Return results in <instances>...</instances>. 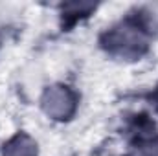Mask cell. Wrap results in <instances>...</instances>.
I'll return each instance as SVG.
<instances>
[{"instance_id": "obj_1", "label": "cell", "mask_w": 158, "mask_h": 156, "mask_svg": "<svg viewBox=\"0 0 158 156\" xmlns=\"http://www.w3.org/2000/svg\"><path fill=\"white\" fill-rule=\"evenodd\" d=\"M103 46L110 55L118 59L134 61L145 53L147 39H145L143 30L125 22V24L114 26L103 35Z\"/></svg>"}, {"instance_id": "obj_2", "label": "cell", "mask_w": 158, "mask_h": 156, "mask_svg": "<svg viewBox=\"0 0 158 156\" xmlns=\"http://www.w3.org/2000/svg\"><path fill=\"white\" fill-rule=\"evenodd\" d=\"M76 103H77L76 94L68 86H63V84H53L46 88L40 99V105L46 116L59 119V121L72 117V114L76 112Z\"/></svg>"}, {"instance_id": "obj_3", "label": "cell", "mask_w": 158, "mask_h": 156, "mask_svg": "<svg viewBox=\"0 0 158 156\" xmlns=\"http://www.w3.org/2000/svg\"><path fill=\"white\" fill-rule=\"evenodd\" d=\"M4 156H37V143L28 134H17L6 143Z\"/></svg>"}, {"instance_id": "obj_4", "label": "cell", "mask_w": 158, "mask_h": 156, "mask_svg": "<svg viewBox=\"0 0 158 156\" xmlns=\"http://www.w3.org/2000/svg\"><path fill=\"white\" fill-rule=\"evenodd\" d=\"M142 26L147 33L158 37V4H149L142 9Z\"/></svg>"}, {"instance_id": "obj_5", "label": "cell", "mask_w": 158, "mask_h": 156, "mask_svg": "<svg viewBox=\"0 0 158 156\" xmlns=\"http://www.w3.org/2000/svg\"><path fill=\"white\" fill-rule=\"evenodd\" d=\"M143 156H158V140L147 143L143 147Z\"/></svg>"}]
</instances>
